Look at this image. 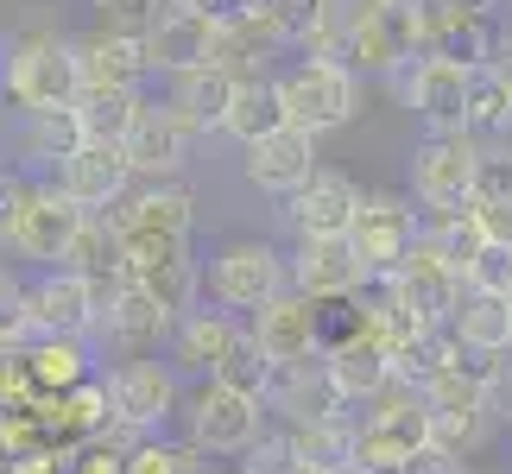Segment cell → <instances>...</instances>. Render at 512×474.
I'll list each match as a JSON object with an SVG mask.
<instances>
[{"label": "cell", "instance_id": "20", "mask_svg": "<svg viewBox=\"0 0 512 474\" xmlns=\"http://www.w3.org/2000/svg\"><path fill=\"white\" fill-rule=\"evenodd\" d=\"M121 152H127V165H133V184H171V177L190 165V127L177 121L171 108H152L146 102Z\"/></svg>", "mask_w": 512, "mask_h": 474}, {"label": "cell", "instance_id": "18", "mask_svg": "<svg viewBox=\"0 0 512 474\" xmlns=\"http://www.w3.org/2000/svg\"><path fill=\"white\" fill-rule=\"evenodd\" d=\"M399 102L418 114L430 133H462V108H468V70L443 64V57H418L411 70L392 76Z\"/></svg>", "mask_w": 512, "mask_h": 474}, {"label": "cell", "instance_id": "52", "mask_svg": "<svg viewBox=\"0 0 512 474\" xmlns=\"http://www.w3.org/2000/svg\"><path fill=\"white\" fill-rule=\"evenodd\" d=\"M0 474H7V468H0Z\"/></svg>", "mask_w": 512, "mask_h": 474}, {"label": "cell", "instance_id": "1", "mask_svg": "<svg viewBox=\"0 0 512 474\" xmlns=\"http://www.w3.org/2000/svg\"><path fill=\"white\" fill-rule=\"evenodd\" d=\"M89 215L70 203L51 177H32V171H0V247L19 253V260H38V266H64L70 241L83 234Z\"/></svg>", "mask_w": 512, "mask_h": 474}, {"label": "cell", "instance_id": "15", "mask_svg": "<svg viewBox=\"0 0 512 474\" xmlns=\"http://www.w3.org/2000/svg\"><path fill=\"white\" fill-rule=\"evenodd\" d=\"M392 298H399V310H405L418 329H456V310H462V298H468V285L424 247V234H418L411 260L392 272Z\"/></svg>", "mask_w": 512, "mask_h": 474}, {"label": "cell", "instance_id": "30", "mask_svg": "<svg viewBox=\"0 0 512 474\" xmlns=\"http://www.w3.org/2000/svg\"><path fill=\"white\" fill-rule=\"evenodd\" d=\"M285 127L291 121H285V102H279V89H272V76H247L222 133L241 140V152H247V146H260V140H272V133H285Z\"/></svg>", "mask_w": 512, "mask_h": 474}, {"label": "cell", "instance_id": "40", "mask_svg": "<svg viewBox=\"0 0 512 474\" xmlns=\"http://www.w3.org/2000/svg\"><path fill=\"white\" fill-rule=\"evenodd\" d=\"M32 342V316H26V285L0 279V354L26 348Z\"/></svg>", "mask_w": 512, "mask_h": 474}, {"label": "cell", "instance_id": "46", "mask_svg": "<svg viewBox=\"0 0 512 474\" xmlns=\"http://www.w3.org/2000/svg\"><path fill=\"white\" fill-rule=\"evenodd\" d=\"M405 474H468V462L430 443V449H418V456H411V468H405Z\"/></svg>", "mask_w": 512, "mask_h": 474}, {"label": "cell", "instance_id": "11", "mask_svg": "<svg viewBox=\"0 0 512 474\" xmlns=\"http://www.w3.org/2000/svg\"><path fill=\"white\" fill-rule=\"evenodd\" d=\"M127 285H140L171 323H184L190 310H203V266L190 260V241H127Z\"/></svg>", "mask_w": 512, "mask_h": 474}, {"label": "cell", "instance_id": "42", "mask_svg": "<svg viewBox=\"0 0 512 474\" xmlns=\"http://www.w3.org/2000/svg\"><path fill=\"white\" fill-rule=\"evenodd\" d=\"M0 405H38V380H32L26 348L0 354Z\"/></svg>", "mask_w": 512, "mask_h": 474}, {"label": "cell", "instance_id": "10", "mask_svg": "<svg viewBox=\"0 0 512 474\" xmlns=\"http://www.w3.org/2000/svg\"><path fill=\"white\" fill-rule=\"evenodd\" d=\"M247 335L260 342L272 367H317L329 348V310L298 298V291H279L260 316H247Z\"/></svg>", "mask_w": 512, "mask_h": 474}, {"label": "cell", "instance_id": "6", "mask_svg": "<svg viewBox=\"0 0 512 474\" xmlns=\"http://www.w3.org/2000/svg\"><path fill=\"white\" fill-rule=\"evenodd\" d=\"M127 285V279H121ZM121 285H89L76 272H45V279L26 285V316H32V342H89L102 335V316L114 304Z\"/></svg>", "mask_w": 512, "mask_h": 474}, {"label": "cell", "instance_id": "50", "mask_svg": "<svg viewBox=\"0 0 512 474\" xmlns=\"http://www.w3.org/2000/svg\"><path fill=\"white\" fill-rule=\"evenodd\" d=\"M0 430H7V405H0Z\"/></svg>", "mask_w": 512, "mask_h": 474}, {"label": "cell", "instance_id": "14", "mask_svg": "<svg viewBox=\"0 0 512 474\" xmlns=\"http://www.w3.org/2000/svg\"><path fill=\"white\" fill-rule=\"evenodd\" d=\"M215 45H222V26L196 7V0H165L159 26L146 32V70L152 76H184L215 64Z\"/></svg>", "mask_w": 512, "mask_h": 474}, {"label": "cell", "instance_id": "35", "mask_svg": "<svg viewBox=\"0 0 512 474\" xmlns=\"http://www.w3.org/2000/svg\"><path fill=\"white\" fill-rule=\"evenodd\" d=\"M215 386H228V392H247V399H260L266 405V386H272V361L260 354V342L241 329V342H234L222 354V367H215Z\"/></svg>", "mask_w": 512, "mask_h": 474}, {"label": "cell", "instance_id": "19", "mask_svg": "<svg viewBox=\"0 0 512 474\" xmlns=\"http://www.w3.org/2000/svg\"><path fill=\"white\" fill-rule=\"evenodd\" d=\"M51 184L83 215H114L127 203V190H133V165H127L121 146H83L76 158H64V165L51 171Z\"/></svg>", "mask_w": 512, "mask_h": 474}, {"label": "cell", "instance_id": "4", "mask_svg": "<svg viewBox=\"0 0 512 474\" xmlns=\"http://www.w3.org/2000/svg\"><path fill=\"white\" fill-rule=\"evenodd\" d=\"M108 386V411L127 437H159L171 418H184V380L171 373V361L140 354V361H114L102 373Z\"/></svg>", "mask_w": 512, "mask_h": 474}, {"label": "cell", "instance_id": "12", "mask_svg": "<svg viewBox=\"0 0 512 474\" xmlns=\"http://www.w3.org/2000/svg\"><path fill=\"white\" fill-rule=\"evenodd\" d=\"M342 64L354 76H399L418 64V19H411V0H386V7L361 13L342 32Z\"/></svg>", "mask_w": 512, "mask_h": 474}, {"label": "cell", "instance_id": "3", "mask_svg": "<svg viewBox=\"0 0 512 474\" xmlns=\"http://www.w3.org/2000/svg\"><path fill=\"white\" fill-rule=\"evenodd\" d=\"M272 89L285 102V121L310 140H323V133H336L361 114V76L342 57H298V64L272 76Z\"/></svg>", "mask_w": 512, "mask_h": 474}, {"label": "cell", "instance_id": "43", "mask_svg": "<svg viewBox=\"0 0 512 474\" xmlns=\"http://www.w3.org/2000/svg\"><path fill=\"white\" fill-rule=\"evenodd\" d=\"M468 222H475V234H481L487 247H506V253H512V196L475 203V209H468Z\"/></svg>", "mask_w": 512, "mask_h": 474}, {"label": "cell", "instance_id": "36", "mask_svg": "<svg viewBox=\"0 0 512 474\" xmlns=\"http://www.w3.org/2000/svg\"><path fill=\"white\" fill-rule=\"evenodd\" d=\"M95 13V32L102 38H133V45H146V32L159 26L165 0H89Z\"/></svg>", "mask_w": 512, "mask_h": 474}, {"label": "cell", "instance_id": "39", "mask_svg": "<svg viewBox=\"0 0 512 474\" xmlns=\"http://www.w3.org/2000/svg\"><path fill=\"white\" fill-rule=\"evenodd\" d=\"M512 196V140H481V165H475V203Z\"/></svg>", "mask_w": 512, "mask_h": 474}, {"label": "cell", "instance_id": "45", "mask_svg": "<svg viewBox=\"0 0 512 474\" xmlns=\"http://www.w3.org/2000/svg\"><path fill=\"white\" fill-rule=\"evenodd\" d=\"M196 7H203L215 26H247V19H260V0H196Z\"/></svg>", "mask_w": 512, "mask_h": 474}, {"label": "cell", "instance_id": "38", "mask_svg": "<svg viewBox=\"0 0 512 474\" xmlns=\"http://www.w3.org/2000/svg\"><path fill=\"white\" fill-rule=\"evenodd\" d=\"M234 468H241V474H304V456H298V443H291V430L266 424V437L253 443Z\"/></svg>", "mask_w": 512, "mask_h": 474}, {"label": "cell", "instance_id": "28", "mask_svg": "<svg viewBox=\"0 0 512 474\" xmlns=\"http://www.w3.org/2000/svg\"><path fill=\"white\" fill-rule=\"evenodd\" d=\"M64 272H76V279H89V285H121L127 279V234L114 215H89L83 234L70 241L64 253Z\"/></svg>", "mask_w": 512, "mask_h": 474}, {"label": "cell", "instance_id": "37", "mask_svg": "<svg viewBox=\"0 0 512 474\" xmlns=\"http://www.w3.org/2000/svg\"><path fill=\"white\" fill-rule=\"evenodd\" d=\"M127 474H203V456L190 443H165V437H146L127 449Z\"/></svg>", "mask_w": 512, "mask_h": 474}, {"label": "cell", "instance_id": "8", "mask_svg": "<svg viewBox=\"0 0 512 474\" xmlns=\"http://www.w3.org/2000/svg\"><path fill=\"white\" fill-rule=\"evenodd\" d=\"M260 437H266V405L247 399V392H228V386L203 380L184 399V443L196 456H234L241 462Z\"/></svg>", "mask_w": 512, "mask_h": 474}, {"label": "cell", "instance_id": "22", "mask_svg": "<svg viewBox=\"0 0 512 474\" xmlns=\"http://www.w3.org/2000/svg\"><path fill=\"white\" fill-rule=\"evenodd\" d=\"M114 222H121L127 241H190L196 203H190L184 184H140V190H127Z\"/></svg>", "mask_w": 512, "mask_h": 474}, {"label": "cell", "instance_id": "49", "mask_svg": "<svg viewBox=\"0 0 512 474\" xmlns=\"http://www.w3.org/2000/svg\"><path fill=\"white\" fill-rule=\"evenodd\" d=\"M468 474H500V468H468Z\"/></svg>", "mask_w": 512, "mask_h": 474}, {"label": "cell", "instance_id": "44", "mask_svg": "<svg viewBox=\"0 0 512 474\" xmlns=\"http://www.w3.org/2000/svg\"><path fill=\"white\" fill-rule=\"evenodd\" d=\"M487 405H494V424H512V361H494L487 373Z\"/></svg>", "mask_w": 512, "mask_h": 474}, {"label": "cell", "instance_id": "23", "mask_svg": "<svg viewBox=\"0 0 512 474\" xmlns=\"http://www.w3.org/2000/svg\"><path fill=\"white\" fill-rule=\"evenodd\" d=\"M241 342V316H228V310H190L184 323L171 329V342H165V354H171V373L177 380H215V367H222V354Z\"/></svg>", "mask_w": 512, "mask_h": 474}, {"label": "cell", "instance_id": "13", "mask_svg": "<svg viewBox=\"0 0 512 474\" xmlns=\"http://www.w3.org/2000/svg\"><path fill=\"white\" fill-rule=\"evenodd\" d=\"M342 310H348V304H342ZM323 367H329V380H336V392L348 399V411H354V405H373L392 380H399V373H392V354L380 348V335H373L354 310H348L342 335H329Z\"/></svg>", "mask_w": 512, "mask_h": 474}, {"label": "cell", "instance_id": "27", "mask_svg": "<svg viewBox=\"0 0 512 474\" xmlns=\"http://www.w3.org/2000/svg\"><path fill=\"white\" fill-rule=\"evenodd\" d=\"M171 329H177V323L146 298L140 285H121V291H114V304H108V316H102V342L121 354V361H140V354L165 348Z\"/></svg>", "mask_w": 512, "mask_h": 474}, {"label": "cell", "instance_id": "41", "mask_svg": "<svg viewBox=\"0 0 512 474\" xmlns=\"http://www.w3.org/2000/svg\"><path fill=\"white\" fill-rule=\"evenodd\" d=\"M468 291H481V298H512V253L487 247L475 260V272H468Z\"/></svg>", "mask_w": 512, "mask_h": 474}, {"label": "cell", "instance_id": "32", "mask_svg": "<svg viewBox=\"0 0 512 474\" xmlns=\"http://www.w3.org/2000/svg\"><path fill=\"white\" fill-rule=\"evenodd\" d=\"M26 361H32V380H38V399H64V392L95 380L89 342H26Z\"/></svg>", "mask_w": 512, "mask_h": 474}, {"label": "cell", "instance_id": "9", "mask_svg": "<svg viewBox=\"0 0 512 474\" xmlns=\"http://www.w3.org/2000/svg\"><path fill=\"white\" fill-rule=\"evenodd\" d=\"M418 234H424V215L411 209L405 190H367V203H361V215H354L348 241H354V253H361L367 279H392V272L411 260Z\"/></svg>", "mask_w": 512, "mask_h": 474}, {"label": "cell", "instance_id": "29", "mask_svg": "<svg viewBox=\"0 0 512 474\" xmlns=\"http://www.w3.org/2000/svg\"><path fill=\"white\" fill-rule=\"evenodd\" d=\"M456 342H462V354H475V361H506L512 354V298L468 291L462 310H456Z\"/></svg>", "mask_w": 512, "mask_h": 474}, {"label": "cell", "instance_id": "24", "mask_svg": "<svg viewBox=\"0 0 512 474\" xmlns=\"http://www.w3.org/2000/svg\"><path fill=\"white\" fill-rule=\"evenodd\" d=\"M266 411L285 424H323V418H348V399L336 392L329 367H272V386H266Z\"/></svg>", "mask_w": 512, "mask_h": 474}, {"label": "cell", "instance_id": "33", "mask_svg": "<svg viewBox=\"0 0 512 474\" xmlns=\"http://www.w3.org/2000/svg\"><path fill=\"white\" fill-rule=\"evenodd\" d=\"M298 443L304 468L317 474H354V411L348 418H323V424H285Z\"/></svg>", "mask_w": 512, "mask_h": 474}, {"label": "cell", "instance_id": "26", "mask_svg": "<svg viewBox=\"0 0 512 474\" xmlns=\"http://www.w3.org/2000/svg\"><path fill=\"white\" fill-rule=\"evenodd\" d=\"M234 95H241V76L222 70V64H203V70H184V76H171V95H165V108L177 114V121L190 127V140L196 133H222L228 127V108H234Z\"/></svg>", "mask_w": 512, "mask_h": 474}, {"label": "cell", "instance_id": "5", "mask_svg": "<svg viewBox=\"0 0 512 474\" xmlns=\"http://www.w3.org/2000/svg\"><path fill=\"white\" fill-rule=\"evenodd\" d=\"M475 165H481L475 133H424L411 146V203L430 215H468L475 209Z\"/></svg>", "mask_w": 512, "mask_h": 474}, {"label": "cell", "instance_id": "48", "mask_svg": "<svg viewBox=\"0 0 512 474\" xmlns=\"http://www.w3.org/2000/svg\"><path fill=\"white\" fill-rule=\"evenodd\" d=\"M203 474H241V468H203Z\"/></svg>", "mask_w": 512, "mask_h": 474}, {"label": "cell", "instance_id": "2", "mask_svg": "<svg viewBox=\"0 0 512 474\" xmlns=\"http://www.w3.org/2000/svg\"><path fill=\"white\" fill-rule=\"evenodd\" d=\"M76 45L45 26H26L7 38L0 57V102H13L19 114H51V108H76Z\"/></svg>", "mask_w": 512, "mask_h": 474}, {"label": "cell", "instance_id": "16", "mask_svg": "<svg viewBox=\"0 0 512 474\" xmlns=\"http://www.w3.org/2000/svg\"><path fill=\"white\" fill-rule=\"evenodd\" d=\"M361 203H367V190L354 184V177L323 165L298 196H285V228L298 234V241H348Z\"/></svg>", "mask_w": 512, "mask_h": 474}, {"label": "cell", "instance_id": "31", "mask_svg": "<svg viewBox=\"0 0 512 474\" xmlns=\"http://www.w3.org/2000/svg\"><path fill=\"white\" fill-rule=\"evenodd\" d=\"M89 140H83V114L76 108H51V114H32L26 121V165L19 171H57L64 158H76Z\"/></svg>", "mask_w": 512, "mask_h": 474}, {"label": "cell", "instance_id": "7", "mask_svg": "<svg viewBox=\"0 0 512 474\" xmlns=\"http://www.w3.org/2000/svg\"><path fill=\"white\" fill-rule=\"evenodd\" d=\"M279 291H291V266H285V253L272 241H260V234H241V241H228L209 260V298L228 316H260Z\"/></svg>", "mask_w": 512, "mask_h": 474}, {"label": "cell", "instance_id": "17", "mask_svg": "<svg viewBox=\"0 0 512 474\" xmlns=\"http://www.w3.org/2000/svg\"><path fill=\"white\" fill-rule=\"evenodd\" d=\"M285 266H291V291L310 298V304H323V310L354 304L361 285H367V266H361V253H354V241H298L285 253Z\"/></svg>", "mask_w": 512, "mask_h": 474}, {"label": "cell", "instance_id": "51", "mask_svg": "<svg viewBox=\"0 0 512 474\" xmlns=\"http://www.w3.org/2000/svg\"><path fill=\"white\" fill-rule=\"evenodd\" d=\"M0 279H7V272H0Z\"/></svg>", "mask_w": 512, "mask_h": 474}, {"label": "cell", "instance_id": "21", "mask_svg": "<svg viewBox=\"0 0 512 474\" xmlns=\"http://www.w3.org/2000/svg\"><path fill=\"white\" fill-rule=\"evenodd\" d=\"M323 171V158H317V140L298 127H285V133H272V140L260 146H247V184L253 190H266V196H298L310 177Z\"/></svg>", "mask_w": 512, "mask_h": 474}, {"label": "cell", "instance_id": "47", "mask_svg": "<svg viewBox=\"0 0 512 474\" xmlns=\"http://www.w3.org/2000/svg\"><path fill=\"white\" fill-rule=\"evenodd\" d=\"M487 70H494L500 83H506V95H512V32H506L500 45H494V64H487Z\"/></svg>", "mask_w": 512, "mask_h": 474}, {"label": "cell", "instance_id": "25", "mask_svg": "<svg viewBox=\"0 0 512 474\" xmlns=\"http://www.w3.org/2000/svg\"><path fill=\"white\" fill-rule=\"evenodd\" d=\"M146 45H133V38H102L89 32L83 45H76V89L83 95H140L146 83Z\"/></svg>", "mask_w": 512, "mask_h": 474}, {"label": "cell", "instance_id": "34", "mask_svg": "<svg viewBox=\"0 0 512 474\" xmlns=\"http://www.w3.org/2000/svg\"><path fill=\"white\" fill-rule=\"evenodd\" d=\"M140 95H76V114H83V140L89 146H127L133 121H140Z\"/></svg>", "mask_w": 512, "mask_h": 474}]
</instances>
